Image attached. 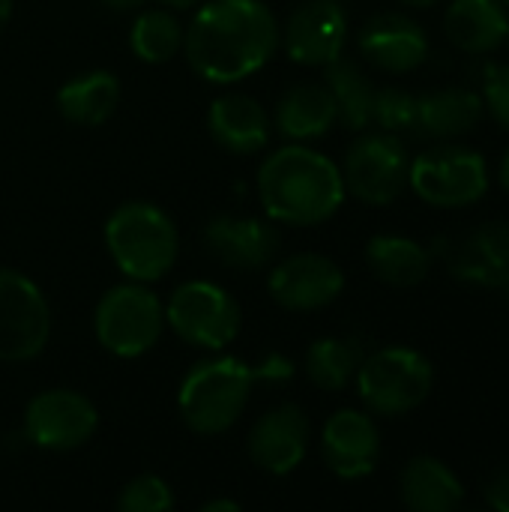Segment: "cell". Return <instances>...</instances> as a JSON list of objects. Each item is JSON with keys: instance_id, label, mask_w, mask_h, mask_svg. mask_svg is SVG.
<instances>
[{"instance_id": "cell-36", "label": "cell", "mask_w": 509, "mask_h": 512, "mask_svg": "<svg viewBox=\"0 0 509 512\" xmlns=\"http://www.w3.org/2000/svg\"><path fill=\"white\" fill-rule=\"evenodd\" d=\"M162 6H171V9H189V6H195L198 0H159Z\"/></svg>"}, {"instance_id": "cell-20", "label": "cell", "mask_w": 509, "mask_h": 512, "mask_svg": "<svg viewBox=\"0 0 509 512\" xmlns=\"http://www.w3.org/2000/svg\"><path fill=\"white\" fill-rule=\"evenodd\" d=\"M207 129H210V138L222 150L249 156V153H258L267 147L273 123L258 99H252L246 93H225L210 102Z\"/></svg>"}, {"instance_id": "cell-31", "label": "cell", "mask_w": 509, "mask_h": 512, "mask_svg": "<svg viewBox=\"0 0 509 512\" xmlns=\"http://www.w3.org/2000/svg\"><path fill=\"white\" fill-rule=\"evenodd\" d=\"M483 105L492 120L509 132V63L492 66L483 78Z\"/></svg>"}, {"instance_id": "cell-39", "label": "cell", "mask_w": 509, "mask_h": 512, "mask_svg": "<svg viewBox=\"0 0 509 512\" xmlns=\"http://www.w3.org/2000/svg\"><path fill=\"white\" fill-rule=\"evenodd\" d=\"M501 6H504V9H509V0H501Z\"/></svg>"}, {"instance_id": "cell-26", "label": "cell", "mask_w": 509, "mask_h": 512, "mask_svg": "<svg viewBox=\"0 0 509 512\" xmlns=\"http://www.w3.org/2000/svg\"><path fill=\"white\" fill-rule=\"evenodd\" d=\"M324 84L336 102L339 120L351 132H363L372 123V102H375V87L369 75L348 57H336L333 63L324 66Z\"/></svg>"}, {"instance_id": "cell-37", "label": "cell", "mask_w": 509, "mask_h": 512, "mask_svg": "<svg viewBox=\"0 0 509 512\" xmlns=\"http://www.w3.org/2000/svg\"><path fill=\"white\" fill-rule=\"evenodd\" d=\"M9 15H12V0H0V27L9 21Z\"/></svg>"}, {"instance_id": "cell-6", "label": "cell", "mask_w": 509, "mask_h": 512, "mask_svg": "<svg viewBox=\"0 0 509 512\" xmlns=\"http://www.w3.org/2000/svg\"><path fill=\"white\" fill-rule=\"evenodd\" d=\"M408 186L429 207H441V210L474 207L489 192V162L474 147L438 141L435 147L411 159Z\"/></svg>"}, {"instance_id": "cell-16", "label": "cell", "mask_w": 509, "mask_h": 512, "mask_svg": "<svg viewBox=\"0 0 509 512\" xmlns=\"http://www.w3.org/2000/svg\"><path fill=\"white\" fill-rule=\"evenodd\" d=\"M321 459L339 480H363L381 459V435L369 414L336 411L321 432Z\"/></svg>"}, {"instance_id": "cell-35", "label": "cell", "mask_w": 509, "mask_h": 512, "mask_svg": "<svg viewBox=\"0 0 509 512\" xmlns=\"http://www.w3.org/2000/svg\"><path fill=\"white\" fill-rule=\"evenodd\" d=\"M498 180H501V186L509 192V150L504 153V159H501V168H498Z\"/></svg>"}, {"instance_id": "cell-8", "label": "cell", "mask_w": 509, "mask_h": 512, "mask_svg": "<svg viewBox=\"0 0 509 512\" xmlns=\"http://www.w3.org/2000/svg\"><path fill=\"white\" fill-rule=\"evenodd\" d=\"M165 324L192 348L222 351L240 336L243 315L225 288L213 282H183L165 306Z\"/></svg>"}, {"instance_id": "cell-3", "label": "cell", "mask_w": 509, "mask_h": 512, "mask_svg": "<svg viewBox=\"0 0 509 512\" xmlns=\"http://www.w3.org/2000/svg\"><path fill=\"white\" fill-rule=\"evenodd\" d=\"M291 375L294 366L282 357H270L258 369L237 357L204 360L183 378L177 408L195 435H222L243 417L258 381H288Z\"/></svg>"}, {"instance_id": "cell-27", "label": "cell", "mask_w": 509, "mask_h": 512, "mask_svg": "<svg viewBox=\"0 0 509 512\" xmlns=\"http://www.w3.org/2000/svg\"><path fill=\"white\" fill-rule=\"evenodd\" d=\"M363 357L366 354H363V345L357 339L327 336V339H318V342L309 345V351H306V375L318 390L339 393L354 381Z\"/></svg>"}, {"instance_id": "cell-40", "label": "cell", "mask_w": 509, "mask_h": 512, "mask_svg": "<svg viewBox=\"0 0 509 512\" xmlns=\"http://www.w3.org/2000/svg\"><path fill=\"white\" fill-rule=\"evenodd\" d=\"M504 294H507V303H509V282H507V288H504Z\"/></svg>"}, {"instance_id": "cell-14", "label": "cell", "mask_w": 509, "mask_h": 512, "mask_svg": "<svg viewBox=\"0 0 509 512\" xmlns=\"http://www.w3.org/2000/svg\"><path fill=\"white\" fill-rule=\"evenodd\" d=\"M270 297L288 309V312H315L330 306L342 288H345V273L342 267L318 252H300L285 258L282 264L273 267L270 273Z\"/></svg>"}, {"instance_id": "cell-7", "label": "cell", "mask_w": 509, "mask_h": 512, "mask_svg": "<svg viewBox=\"0 0 509 512\" xmlns=\"http://www.w3.org/2000/svg\"><path fill=\"white\" fill-rule=\"evenodd\" d=\"M165 327V306L147 282H126L105 291L96 306L93 330L99 345L123 360L147 354Z\"/></svg>"}, {"instance_id": "cell-29", "label": "cell", "mask_w": 509, "mask_h": 512, "mask_svg": "<svg viewBox=\"0 0 509 512\" xmlns=\"http://www.w3.org/2000/svg\"><path fill=\"white\" fill-rule=\"evenodd\" d=\"M417 117V96L402 87H381L375 90L372 102V123H378L384 132H411Z\"/></svg>"}, {"instance_id": "cell-33", "label": "cell", "mask_w": 509, "mask_h": 512, "mask_svg": "<svg viewBox=\"0 0 509 512\" xmlns=\"http://www.w3.org/2000/svg\"><path fill=\"white\" fill-rule=\"evenodd\" d=\"M201 512H240V504L237 501H207L204 507H201Z\"/></svg>"}, {"instance_id": "cell-30", "label": "cell", "mask_w": 509, "mask_h": 512, "mask_svg": "<svg viewBox=\"0 0 509 512\" xmlns=\"http://www.w3.org/2000/svg\"><path fill=\"white\" fill-rule=\"evenodd\" d=\"M171 507H174V492L156 474H141V477L129 480L117 495L120 512H165Z\"/></svg>"}, {"instance_id": "cell-21", "label": "cell", "mask_w": 509, "mask_h": 512, "mask_svg": "<svg viewBox=\"0 0 509 512\" xmlns=\"http://www.w3.org/2000/svg\"><path fill=\"white\" fill-rule=\"evenodd\" d=\"M399 498L414 512H453L465 504V486L447 462L417 456L402 468Z\"/></svg>"}, {"instance_id": "cell-1", "label": "cell", "mask_w": 509, "mask_h": 512, "mask_svg": "<svg viewBox=\"0 0 509 512\" xmlns=\"http://www.w3.org/2000/svg\"><path fill=\"white\" fill-rule=\"evenodd\" d=\"M189 66L213 84L255 75L279 48V21L264 0H210L183 33Z\"/></svg>"}, {"instance_id": "cell-18", "label": "cell", "mask_w": 509, "mask_h": 512, "mask_svg": "<svg viewBox=\"0 0 509 512\" xmlns=\"http://www.w3.org/2000/svg\"><path fill=\"white\" fill-rule=\"evenodd\" d=\"M360 54L393 75L414 72L429 57V39L426 30L405 12H381L369 18L357 36Z\"/></svg>"}, {"instance_id": "cell-12", "label": "cell", "mask_w": 509, "mask_h": 512, "mask_svg": "<svg viewBox=\"0 0 509 512\" xmlns=\"http://www.w3.org/2000/svg\"><path fill=\"white\" fill-rule=\"evenodd\" d=\"M435 249L447 270L468 285L498 288L504 291L509 282V222H483L474 231L450 240H438Z\"/></svg>"}, {"instance_id": "cell-25", "label": "cell", "mask_w": 509, "mask_h": 512, "mask_svg": "<svg viewBox=\"0 0 509 512\" xmlns=\"http://www.w3.org/2000/svg\"><path fill=\"white\" fill-rule=\"evenodd\" d=\"M120 105V81L108 69H93L69 78L57 90L60 114L75 126H99Z\"/></svg>"}, {"instance_id": "cell-9", "label": "cell", "mask_w": 509, "mask_h": 512, "mask_svg": "<svg viewBox=\"0 0 509 512\" xmlns=\"http://www.w3.org/2000/svg\"><path fill=\"white\" fill-rule=\"evenodd\" d=\"M411 156L393 132H363L345 153V192L369 207H387L408 189Z\"/></svg>"}, {"instance_id": "cell-22", "label": "cell", "mask_w": 509, "mask_h": 512, "mask_svg": "<svg viewBox=\"0 0 509 512\" xmlns=\"http://www.w3.org/2000/svg\"><path fill=\"white\" fill-rule=\"evenodd\" d=\"M509 30L501 0H453L444 15L447 39L465 54H492L504 45Z\"/></svg>"}, {"instance_id": "cell-28", "label": "cell", "mask_w": 509, "mask_h": 512, "mask_svg": "<svg viewBox=\"0 0 509 512\" xmlns=\"http://www.w3.org/2000/svg\"><path fill=\"white\" fill-rule=\"evenodd\" d=\"M129 45L141 63H168L183 48V27L168 9H147L135 18Z\"/></svg>"}, {"instance_id": "cell-2", "label": "cell", "mask_w": 509, "mask_h": 512, "mask_svg": "<svg viewBox=\"0 0 509 512\" xmlns=\"http://www.w3.org/2000/svg\"><path fill=\"white\" fill-rule=\"evenodd\" d=\"M345 195L339 165L303 144L276 150L258 171V198L267 216L285 225H321L339 213Z\"/></svg>"}, {"instance_id": "cell-11", "label": "cell", "mask_w": 509, "mask_h": 512, "mask_svg": "<svg viewBox=\"0 0 509 512\" xmlns=\"http://www.w3.org/2000/svg\"><path fill=\"white\" fill-rule=\"evenodd\" d=\"M99 429L96 405L75 390H45L24 411V435L33 447L69 453L84 447Z\"/></svg>"}, {"instance_id": "cell-5", "label": "cell", "mask_w": 509, "mask_h": 512, "mask_svg": "<svg viewBox=\"0 0 509 512\" xmlns=\"http://www.w3.org/2000/svg\"><path fill=\"white\" fill-rule=\"evenodd\" d=\"M354 378L363 405L378 417H405L417 411L435 387L429 357L405 345H390L363 357Z\"/></svg>"}, {"instance_id": "cell-32", "label": "cell", "mask_w": 509, "mask_h": 512, "mask_svg": "<svg viewBox=\"0 0 509 512\" xmlns=\"http://www.w3.org/2000/svg\"><path fill=\"white\" fill-rule=\"evenodd\" d=\"M483 495H486V504H489L492 510L509 512V468L498 471V474L486 483Z\"/></svg>"}, {"instance_id": "cell-23", "label": "cell", "mask_w": 509, "mask_h": 512, "mask_svg": "<svg viewBox=\"0 0 509 512\" xmlns=\"http://www.w3.org/2000/svg\"><path fill=\"white\" fill-rule=\"evenodd\" d=\"M339 120L327 84H297L276 105V129L291 141H312L327 135Z\"/></svg>"}, {"instance_id": "cell-15", "label": "cell", "mask_w": 509, "mask_h": 512, "mask_svg": "<svg viewBox=\"0 0 509 512\" xmlns=\"http://www.w3.org/2000/svg\"><path fill=\"white\" fill-rule=\"evenodd\" d=\"M309 435L312 426L306 411L297 405H279L258 417V423L249 432L246 450L252 465L273 477H285L303 465L309 453Z\"/></svg>"}, {"instance_id": "cell-10", "label": "cell", "mask_w": 509, "mask_h": 512, "mask_svg": "<svg viewBox=\"0 0 509 512\" xmlns=\"http://www.w3.org/2000/svg\"><path fill=\"white\" fill-rule=\"evenodd\" d=\"M51 309L42 291L18 270L0 267V363H24L45 351Z\"/></svg>"}, {"instance_id": "cell-17", "label": "cell", "mask_w": 509, "mask_h": 512, "mask_svg": "<svg viewBox=\"0 0 509 512\" xmlns=\"http://www.w3.org/2000/svg\"><path fill=\"white\" fill-rule=\"evenodd\" d=\"M204 246L231 270H261L276 258L282 237L267 219L222 213L204 225Z\"/></svg>"}, {"instance_id": "cell-4", "label": "cell", "mask_w": 509, "mask_h": 512, "mask_svg": "<svg viewBox=\"0 0 509 512\" xmlns=\"http://www.w3.org/2000/svg\"><path fill=\"white\" fill-rule=\"evenodd\" d=\"M105 246L123 276L132 282H156L177 261L174 222L147 201L120 204L105 222Z\"/></svg>"}, {"instance_id": "cell-24", "label": "cell", "mask_w": 509, "mask_h": 512, "mask_svg": "<svg viewBox=\"0 0 509 512\" xmlns=\"http://www.w3.org/2000/svg\"><path fill=\"white\" fill-rule=\"evenodd\" d=\"M366 264L372 276L393 288H414L432 270V252L411 237L378 234L366 243Z\"/></svg>"}, {"instance_id": "cell-41", "label": "cell", "mask_w": 509, "mask_h": 512, "mask_svg": "<svg viewBox=\"0 0 509 512\" xmlns=\"http://www.w3.org/2000/svg\"><path fill=\"white\" fill-rule=\"evenodd\" d=\"M504 45H507V48H509V30H507V39H504Z\"/></svg>"}, {"instance_id": "cell-19", "label": "cell", "mask_w": 509, "mask_h": 512, "mask_svg": "<svg viewBox=\"0 0 509 512\" xmlns=\"http://www.w3.org/2000/svg\"><path fill=\"white\" fill-rule=\"evenodd\" d=\"M486 114L483 96L471 87H441L417 96L411 132L423 141H456L480 126Z\"/></svg>"}, {"instance_id": "cell-38", "label": "cell", "mask_w": 509, "mask_h": 512, "mask_svg": "<svg viewBox=\"0 0 509 512\" xmlns=\"http://www.w3.org/2000/svg\"><path fill=\"white\" fill-rule=\"evenodd\" d=\"M399 3H405V6H411V9H429V6H435L438 0H399Z\"/></svg>"}, {"instance_id": "cell-34", "label": "cell", "mask_w": 509, "mask_h": 512, "mask_svg": "<svg viewBox=\"0 0 509 512\" xmlns=\"http://www.w3.org/2000/svg\"><path fill=\"white\" fill-rule=\"evenodd\" d=\"M102 3L114 12H129V9H138L144 0H102Z\"/></svg>"}, {"instance_id": "cell-13", "label": "cell", "mask_w": 509, "mask_h": 512, "mask_svg": "<svg viewBox=\"0 0 509 512\" xmlns=\"http://www.w3.org/2000/svg\"><path fill=\"white\" fill-rule=\"evenodd\" d=\"M348 39V15L339 0H303L279 30V42L300 66L333 63Z\"/></svg>"}]
</instances>
